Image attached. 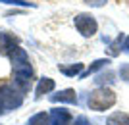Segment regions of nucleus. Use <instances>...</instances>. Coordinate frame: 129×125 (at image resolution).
Returning a JSON list of instances; mask_svg holds the SVG:
<instances>
[{
  "mask_svg": "<svg viewBox=\"0 0 129 125\" xmlns=\"http://www.w3.org/2000/svg\"><path fill=\"white\" fill-rule=\"evenodd\" d=\"M60 73H64L68 77H75L83 73V64H71V65H58Z\"/></svg>",
  "mask_w": 129,
  "mask_h": 125,
  "instance_id": "nucleus-9",
  "label": "nucleus"
},
{
  "mask_svg": "<svg viewBox=\"0 0 129 125\" xmlns=\"http://www.w3.org/2000/svg\"><path fill=\"white\" fill-rule=\"evenodd\" d=\"M106 125H129V114H125V112H114L112 115H108Z\"/></svg>",
  "mask_w": 129,
  "mask_h": 125,
  "instance_id": "nucleus-8",
  "label": "nucleus"
},
{
  "mask_svg": "<svg viewBox=\"0 0 129 125\" xmlns=\"http://www.w3.org/2000/svg\"><path fill=\"white\" fill-rule=\"evenodd\" d=\"M71 114L66 108H52L50 110V125H70Z\"/></svg>",
  "mask_w": 129,
  "mask_h": 125,
  "instance_id": "nucleus-4",
  "label": "nucleus"
},
{
  "mask_svg": "<svg viewBox=\"0 0 129 125\" xmlns=\"http://www.w3.org/2000/svg\"><path fill=\"white\" fill-rule=\"evenodd\" d=\"M94 81H96L98 85H100V83H104V81L112 83V81H114V73H110V71H108L106 75H98V79H94Z\"/></svg>",
  "mask_w": 129,
  "mask_h": 125,
  "instance_id": "nucleus-13",
  "label": "nucleus"
},
{
  "mask_svg": "<svg viewBox=\"0 0 129 125\" xmlns=\"http://www.w3.org/2000/svg\"><path fill=\"white\" fill-rule=\"evenodd\" d=\"M54 87H56V83H54V79H50V77H43V79H39V85L37 89H35V98H43V94H48L50 91H54Z\"/></svg>",
  "mask_w": 129,
  "mask_h": 125,
  "instance_id": "nucleus-6",
  "label": "nucleus"
},
{
  "mask_svg": "<svg viewBox=\"0 0 129 125\" xmlns=\"http://www.w3.org/2000/svg\"><path fill=\"white\" fill-rule=\"evenodd\" d=\"M119 75H121V79L129 81V65H121V69H119Z\"/></svg>",
  "mask_w": 129,
  "mask_h": 125,
  "instance_id": "nucleus-16",
  "label": "nucleus"
},
{
  "mask_svg": "<svg viewBox=\"0 0 129 125\" xmlns=\"http://www.w3.org/2000/svg\"><path fill=\"white\" fill-rule=\"evenodd\" d=\"M116 100H118V98H116V93H114L112 89L98 87L89 94L87 106L91 110H94V112H106V110H110L114 104H116Z\"/></svg>",
  "mask_w": 129,
  "mask_h": 125,
  "instance_id": "nucleus-1",
  "label": "nucleus"
},
{
  "mask_svg": "<svg viewBox=\"0 0 129 125\" xmlns=\"http://www.w3.org/2000/svg\"><path fill=\"white\" fill-rule=\"evenodd\" d=\"M16 48H17L16 38L12 37V35H8V33H0V52L10 56Z\"/></svg>",
  "mask_w": 129,
  "mask_h": 125,
  "instance_id": "nucleus-7",
  "label": "nucleus"
},
{
  "mask_svg": "<svg viewBox=\"0 0 129 125\" xmlns=\"http://www.w3.org/2000/svg\"><path fill=\"white\" fill-rule=\"evenodd\" d=\"M87 6H92V8H100V6H104L108 2V0H83Z\"/></svg>",
  "mask_w": 129,
  "mask_h": 125,
  "instance_id": "nucleus-14",
  "label": "nucleus"
},
{
  "mask_svg": "<svg viewBox=\"0 0 129 125\" xmlns=\"http://www.w3.org/2000/svg\"><path fill=\"white\" fill-rule=\"evenodd\" d=\"M73 21H75V29L83 35V37H87V38L92 37V35L98 31V23H96V19H94L92 14H87V12L77 14Z\"/></svg>",
  "mask_w": 129,
  "mask_h": 125,
  "instance_id": "nucleus-3",
  "label": "nucleus"
},
{
  "mask_svg": "<svg viewBox=\"0 0 129 125\" xmlns=\"http://www.w3.org/2000/svg\"><path fill=\"white\" fill-rule=\"evenodd\" d=\"M110 64V60H106V58H100V60H94L89 67H87V71H83L81 73V77H87V75H91V73H94V71H98L100 67H104V65Z\"/></svg>",
  "mask_w": 129,
  "mask_h": 125,
  "instance_id": "nucleus-11",
  "label": "nucleus"
},
{
  "mask_svg": "<svg viewBox=\"0 0 129 125\" xmlns=\"http://www.w3.org/2000/svg\"><path fill=\"white\" fill-rule=\"evenodd\" d=\"M0 2H4V4H14V6H33L25 0H0Z\"/></svg>",
  "mask_w": 129,
  "mask_h": 125,
  "instance_id": "nucleus-15",
  "label": "nucleus"
},
{
  "mask_svg": "<svg viewBox=\"0 0 129 125\" xmlns=\"http://www.w3.org/2000/svg\"><path fill=\"white\" fill-rule=\"evenodd\" d=\"M21 104H23V93L21 91H17L12 85L0 87V115H4L8 112H12V110L19 108Z\"/></svg>",
  "mask_w": 129,
  "mask_h": 125,
  "instance_id": "nucleus-2",
  "label": "nucleus"
},
{
  "mask_svg": "<svg viewBox=\"0 0 129 125\" xmlns=\"http://www.w3.org/2000/svg\"><path fill=\"white\" fill-rule=\"evenodd\" d=\"M123 38H125V35L121 33V35H118V37L114 38L112 43H110V46H108V54L110 56H118L121 50H123Z\"/></svg>",
  "mask_w": 129,
  "mask_h": 125,
  "instance_id": "nucleus-10",
  "label": "nucleus"
},
{
  "mask_svg": "<svg viewBox=\"0 0 129 125\" xmlns=\"http://www.w3.org/2000/svg\"><path fill=\"white\" fill-rule=\"evenodd\" d=\"M73 125H91V121L87 119V115H79V117L75 119V123H73Z\"/></svg>",
  "mask_w": 129,
  "mask_h": 125,
  "instance_id": "nucleus-17",
  "label": "nucleus"
},
{
  "mask_svg": "<svg viewBox=\"0 0 129 125\" xmlns=\"http://www.w3.org/2000/svg\"><path fill=\"white\" fill-rule=\"evenodd\" d=\"M52 102H68V104H77V94L73 89H64L56 94H50Z\"/></svg>",
  "mask_w": 129,
  "mask_h": 125,
  "instance_id": "nucleus-5",
  "label": "nucleus"
},
{
  "mask_svg": "<svg viewBox=\"0 0 129 125\" xmlns=\"http://www.w3.org/2000/svg\"><path fill=\"white\" fill-rule=\"evenodd\" d=\"M123 52H129V37L123 38Z\"/></svg>",
  "mask_w": 129,
  "mask_h": 125,
  "instance_id": "nucleus-18",
  "label": "nucleus"
},
{
  "mask_svg": "<svg viewBox=\"0 0 129 125\" xmlns=\"http://www.w3.org/2000/svg\"><path fill=\"white\" fill-rule=\"evenodd\" d=\"M27 125H50V115H46L44 112L35 114L31 119L27 121Z\"/></svg>",
  "mask_w": 129,
  "mask_h": 125,
  "instance_id": "nucleus-12",
  "label": "nucleus"
}]
</instances>
